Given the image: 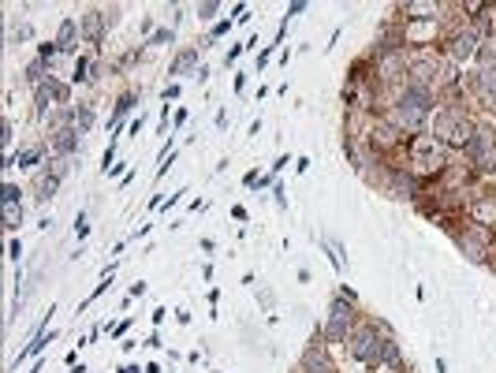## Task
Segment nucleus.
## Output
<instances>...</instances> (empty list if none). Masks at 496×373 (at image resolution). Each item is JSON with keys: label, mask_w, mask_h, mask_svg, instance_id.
Wrapping results in <instances>:
<instances>
[{"label": "nucleus", "mask_w": 496, "mask_h": 373, "mask_svg": "<svg viewBox=\"0 0 496 373\" xmlns=\"http://www.w3.org/2000/svg\"><path fill=\"white\" fill-rule=\"evenodd\" d=\"M429 108H433V94L421 90V86H407L396 101V120H399V127H411L414 131V127L426 123Z\"/></svg>", "instance_id": "nucleus-1"}, {"label": "nucleus", "mask_w": 496, "mask_h": 373, "mask_svg": "<svg viewBox=\"0 0 496 373\" xmlns=\"http://www.w3.org/2000/svg\"><path fill=\"white\" fill-rule=\"evenodd\" d=\"M105 11H86V19H82V34L90 38V41H101V30H105Z\"/></svg>", "instance_id": "nucleus-10"}, {"label": "nucleus", "mask_w": 496, "mask_h": 373, "mask_svg": "<svg viewBox=\"0 0 496 373\" xmlns=\"http://www.w3.org/2000/svg\"><path fill=\"white\" fill-rule=\"evenodd\" d=\"M71 120H75V131L86 135V131L94 127V108H90V105H79L75 112H71Z\"/></svg>", "instance_id": "nucleus-14"}, {"label": "nucleus", "mask_w": 496, "mask_h": 373, "mask_svg": "<svg viewBox=\"0 0 496 373\" xmlns=\"http://www.w3.org/2000/svg\"><path fill=\"white\" fill-rule=\"evenodd\" d=\"M56 186H60V176H56V172H53V176H41V179H38V202L53 198V194H56Z\"/></svg>", "instance_id": "nucleus-17"}, {"label": "nucleus", "mask_w": 496, "mask_h": 373, "mask_svg": "<svg viewBox=\"0 0 496 373\" xmlns=\"http://www.w3.org/2000/svg\"><path fill=\"white\" fill-rule=\"evenodd\" d=\"M381 347H385V340L377 336L373 325L358 328V333L351 336V358H358V362H366V366H377V362H381Z\"/></svg>", "instance_id": "nucleus-3"}, {"label": "nucleus", "mask_w": 496, "mask_h": 373, "mask_svg": "<svg viewBox=\"0 0 496 373\" xmlns=\"http://www.w3.org/2000/svg\"><path fill=\"white\" fill-rule=\"evenodd\" d=\"M34 161H38V150H26V153H19V165H23V168H31Z\"/></svg>", "instance_id": "nucleus-23"}, {"label": "nucleus", "mask_w": 496, "mask_h": 373, "mask_svg": "<svg viewBox=\"0 0 496 373\" xmlns=\"http://www.w3.org/2000/svg\"><path fill=\"white\" fill-rule=\"evenodd\" d=\"M216 11H221V4H198V19H213Z\"/></svg>", "instance_id": "nucleus-22"}, {"label": "nucleus", "mask_w": 496, "mask_h": 373, "mask_svg": "<svg viewBox=\"0 0 496 373\" xmlns=\"http://www.w3.org/2000/svg\"><path fill=\"white\" fill-rule=\"evenodd\" d=\"M191 64H198V52H194V49H187V52H180V60H176V67H172V71H176V75H183V71L191 67Z\"/></svg>", "instance_id": "nucleus-20"}, {"label": "nucleus", "mask_w": 496, "mask_h": 373, "mask_svg": "<svg viewBox=\"0 0 496 373\" xmlns=\"http://www.w3.org/2000/svg\"><path fill=\"white\" fill-rule=\"evenodd\" d=\"M414 161L426 168H441L444 165V150L436 146V138H418L414 142Z\"/></svg>", "instance_id": "nucleus-6"}, {"label": "nucleus", "mask_w": 496, "mask_h": 373, "mask_svg": "<svg viewBox=\"0 0 496 373\" xmlns=\"http://www.w3.org/2000/svg\"><path fill=\"white\" fill-rule=\"evenodd\" d=\"M347 328H351V303H343V299H336V303L329 306V325H325V336L329 340H343Z\"/></svg>", "instance_id": "nucleus-4"}, {"label": "nucleus", "mask_w": 496, "mask_h": 373, "mask_svg": "<svg viewBox=\"0 0 496 373\" xmlns=\"http://www.w3.org/2000/svg\"><path fill=\"white\" fill-rule=\"evenodd\" d=\"M165 41L172 45V30H160V34H153V45H165Z\"/></svg>", "instance_id": "nucleus-24"}, {"label": "nucleus", "mask_w": 496, "mask_h": 373, "mask_svg": "<svg viewBox=\"0 0 496 373\" xmlns=\"http://www.w3.org/2000/svg\"><path fill=\"white\" fill-rule=\"evenodd\" d=\"M67 101V86L60 82V79H41L38 82V108H41V116H45V108L49 105H64Z\"/></svg>", "instance_id": "nucleus-5"}, {"label": "nucleus", "mask_w": 496, "mask_h": 373, "mask_svg": "<svg viewBox=\"0 0 496 373\" xmlns=\"http://www.w3.org/2000/svg\"><path fill=\"white\" fill-rule=\"evenodd\" d=\"M478 86H481V101H485L489 108H496V71H481Z\"/></svg>", "instance_id": "nucleus-12"}, {"label": "nucleus", "mask_w": 496, "mask_h": 373, "mask_svg": "<svg viewBox=\"0 0 496 373\" xmlns=\"http://www.w3.org/2000/svg\"><path fill=\"white\" fill-rule=\"evenodd\" d=\"M474 52H478V34H474V30L451 38V56H456V60H470Z\"/></svg>", "instance_id": "nucleus-9"}, {"label": "nucleus", "mask_w": 496, "mask_h": 373, "mask_svg": "<svg viewBox=\"0 0 496 373\" xmlns=\"http://www.w3.org/2000/svg\"><path fill=\"white\" fill-rule=\"evenodd\" d=\"M411 75H414L411 86H421V90H429V82L436 79V67H433L429 60H418V64H411Z\"/></svg>", "instance_id": "nucleus-11"}, {"label": "nucleus", "mask_w": 496, "mask_h": 373, "mask_svg": "<svg viewBox=\"0 0 496 373\" xmlns=\"http://www.w3.org/2000/svg\"><path fill=\"white\" fill-rule=\"evenodd\" d=\"M79 131H56V138H53V146L56 150H60V153H71V150H75L79 146V138H75Z\"/></svg>", "instance_id": "nucleus-18"}, {"label": "nucleus", "mask_w": 496, "mask_h": 373, "mask_svg": "<svg viewBox=\"0 0 496 373\" xmlns=\"http://www.w3.org/2000/svg\"><path fill=\"white\" fill-rule=\"evenodd\" d=\"M392 191H396L399 198H411V194L418 191V183L407 176V172H396V176H392Z\"/></svg>", "instance_id": "nucleus-13"}, {"label": "nucleus", "mask_w": 496, "mask_h": 373, "mask_svg": "<svg viewBox=\"0 0 496 373\" xmlns=\"http://www.w3.org/2000/svg\"><path fill=\"white\" fill-rule=\"evenodd\" d=\"M71 41H75V19H64V23H60V30H56V49L67 52V49H71Z\"/></svg>", "instance_id": "nucleus-15"}, {"label": "nucleus", "mask_w": 496, "mask_h": 373, "mask_svg": "<svg viewBox=\"0 0 496 373\" xmlns=\"http://www.w3.org/2000/svg\"><path fill=\"white\" fill-rule=\"evenodd\" d=\"M470 217H474V224H485V228H492V224H496V198H489V194L474 198V206H470Z\"/></svg>", "instance_id": "nucleus-8"}, {"label": "nucleus", "mask_w": 496, "mask_h": 373, "mask_svg": "<svg viewBox=\"0 0 496 373\" xmlns=\"http://www.w3.org/2000/svg\"><path fill=\"white\" fill-rule=\"evenodd\" d=\"M19 224H23V209L19 206H4V228H8V232H16Z\"/></svg>", "instance_id": "nucleus-19"}, {"label": "nucleus", "mask_w": 496, "mask_h": 373, "mask_svg": "<svg viewBox=\"0 0 496 373\" xmlns=\"http://www.w3.org/2000/svg\"><path fill=\"white\" fill-rule=\"evenodd\" d=\"M433 138H441L448 142V146H470V138H474V123L463 116V112L456 108H448V112H436V123H433Z\"/></svg>", "instance_id": "nucleus-2"}, {"label": "nucleus", "mask_w": 496, "mask_h": 373, "mask_svg": "<svg viewBox=\"0 0 496 373\" xmlns=\"http://www.w3.org/2000/svg\"><path fill=\"white\" fill-rule=\"evenodd\" d=\"M396 358H399V347H396L392 340H385V347H381V362H396Z\"/></svg>", "instance_id": "nucleus-21"}, {"label": "nucleus", "mask_w": 496, "mask_h": 373, "mask_svg": "<svg viewBox=\"0 0 496 373\" xmlns=\"http://www.w3.org/2000/svg\"><path fill=\"white\" fill-rule=\"evenodd\" d=\"M302 373H336V369H332L325 347H317V343H314V347L302 355Z\"/></svg>", "instance_id": "nucleus-7"}, {"label": "nucleus", "mask_w": 496, "mask_h": 373, "mask_svg": "<svg viewBox=\"0 0 496 373\" xmlns=\"http://www.w3.org/2000/svg\"><path fill=\"white\" fill-rule=\"evenodd\" d=\"M403 11L411 19H436V16H441V4H407Z\"/></svg>", "instance_id": "nucleus-16"}]
</instances>
